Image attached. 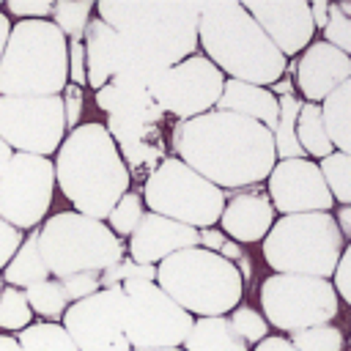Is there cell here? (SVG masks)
Segmentation results:
<instances>
[{
    "label": "cell",
    "mask_w": 351,
    "mask_h": 351,
    "mask_svg": "<svg viewBox=\"0 0 351 351\" xmlns=\"http://www.w3.org/2000/svg\"><path fill=\"white\" fill-rule=\"evenodd\" d=\"M170 143L176 159L222 192L266 181L277 162L271 132L263 123L222 110L178 121Z\"/></svg>",
    "instance_id": "obj_1"
},
{
    "label": "cell",
    "mask_w": 351,
    "mask_h": 351,
    "mask_svg": "<svg viewBox=\"0 0 351 351\" xmlns=\"http://www.w3.org/2000/svg\"><path fill=\"white\" fill-rule=\"evenodd\" d=\"M96 16L118 33V74L156 80L197 49L200 3L99 0Z\"/></svg>",
    "instance_id": "obj_2"
},
{
    "label": "cell",
    "mask_w": 351,
    "mask_h": 351,
    "mask_svg": "<svg viewBox=\"0 0 351 351\" xmlns=\"http://www.w3.org/2000/svg\"><path fill=\"white\" fill-rule=\"evenodd\" d=\"M55 186L74 206L71 211L104 222L112 206L129 192L126 170L110 132L99 121L74 126L55 151Z\"/></svg>",
    "instance_id": "obj_3"
},
{
    "label": "cell",
    "mask_w": 351,
    "mask_h": 351,
    "mask_svg": "<svg viewBox=\"0 0 351 351\" xmlns=\"http://www.w3.org/2000/svg\"><path fill=\"white\" fill-rule=\"evenodd\" d=\"M197 44L225 80H239L261 88H271L285 77L288 60L266 38L258 22L233 0L200 3Z\"/></svg>",
    "instance_id": "obj_4"
},
{
    "label": "cell",
    "mask_w": 351,
    "mask_h": 351,
    "mask_svg": "<svg viewBox=\"0 0 351 351\" xmlns=\"http://www.w3.org/2000/svg\"><path fill=\"white\" fill-rule=\"evenodd\" d=\"M69 41L49 19H16L0 58V96H60Z\"/></svg>",
    "instance_id": "obj_5"
},
{
    "label": "cell",
    "mask_w": 351,
    "mask_h": 351,
    "mask_svg": "<svg viewBox=\"0 0 351 351\" xmlns=\"http://www.w3.org/2000/svg\"><path fill=\"white\" fill-rule=\"evenodd\" d=\"M156 285L192 318L228 315L244 293L239 266L203 247L173 252L156 263Z\"/></svg>",
    "instance_id": "obj_6"
},
{
    "label": "cell",
    "mask_w": 351,
    "mask_h": 351,
    "mask_svg": "<svg viewBox=\"0 0 351 351\" xmlns=\"http://www.w3.org/2000/svg\"><path fill=\"white\" fill-rule=\"evenodd\" d=\"M263 261L271 274H304L332 280L343 255L346 239L340 236L332 211L277 217L266 233Z\"/></svg>",
    "instance_id": "obj_7"
},
{
    "label": "cell",
    "mask_w": 351,
    "mask_h": 351,
    "mask_svg": "<svg viewBox=\"0 0 351 351\" xmlns=\"http://www.w3.org/2000/svg\"><path fill=\"white\" fill-rule=\"evenodd\" d=\"M38 252L55 280L80 271L101 274L126 258L123 241L107 228V222L77 211H58L38 225Z\"/></svg>",
    "instance_id": "obj_8"
},
{
    "label": "cell",
    "mask_w": 351,
    "mask_h": 351,
    "mask_svg": "<svg viewBox=\"0 0 351 351\" xmlns=\"http://www.w3.org/2000/svg\"><path fill=\"white\" fill-rule=\"evenodd\" d=\"M143 206L195 230L214 228L225 208V192L176 156H165L143 184Z\"/></svg>",
    "instance_id": "obj_9"
},
{
    "label": "cell",
    "mask_w": 351,
    "mask_h": 351,
    "mask_svg": "<svg viewBox=\"0 0 351 351\" xmlns=\"http://www.w3.org/2000/svg\"><path fill=\"white\" fill-rule=\"evenodd\" d=\"M263 318L269 329L282 335L302 332L310 326L332 324L340 313V299L332 280L304 274H269L258 291Z\"/></svg>",
    "instance_id": "obj_10"
},
{
    "label": "cell",
    "mask_w": 351,
    "mask_h": 351,
    "mask_svg": "<svg viewBox=\"0 0 351 351\" xmlns=\"http://www.w3.org/2000/svg\"><path fill=\"white\" fill-rule=\"evenodd\" d=\"M123 335L132 351H156V348H181L192 315L181 310L156 282L134 280L123 282Z\"/></svg>",
    "instance_id": "obj_11"
},
{
    "label": "cell",
    "mask_w": 351,
    "mask_h": 351,
    "mask_svg": "<svg viewBox=\"0 0 351 351\" xmlns=\"http://www.w3.org/2000/svg\"><path fill=\"white\" fill-rule=\"evenodd\" d=\"M69 134L60 96H0V140L14 154H55Z\"/></svg>",
    "instance_id": "obj_12"
},
{
    "label": "cell",
    "mask_w": 351,
    "mask_h": 351,
    "mask_svg": "<svg viewBox=\"0 0 351 351\" xmlns=\"http://www.w3.org/2000/svg\"><path fill=\"white\" fill-rule=\"evenodd\" d=\"M55 197V165L47 156L11 154L0 176V219L16 230H36Z\"/></svg>",
    "instance_id": "obj_13"
},
{
    "label": "cell",
    "mask_w": 351,
    "mask_h": 351,
    "mask_svg": "<svg viewBox=\"0 0 351 351\" xmlns=\"http://www.w3.org/2000/svg\"><path fill=\"white\" fill-rule=\"evenodd\" d=\"M222 88H225V74L206 55L195 52L181 63L165 69L154 80L148 93L162 110V115H173L178 123L211 112L222 96Z\"/></svg>",
    "instance_id": "obj_14"
},
{
    "label": "cell",
    "mask_w": 351,
    "mask_h": 351,
    "mask_svg": "<svg viewBox=\"0 0 351 351\" xmlns=\"http://www.w3.org/2000/svg\"><path fill=\"white\" fill-rule=\"evenodd\" d=\"M60 326L77 351H132L123 335V291L101 288L66 307Z\"/></svg>",
    "instance_id": "obj_15"
},
{
    "label": "cell",
    "mask_w": 351,
    "mask_h": 351,
    "mask_svg": "<svg viewBox=\"0 0 351 351\" xmlns=\"http://www.w3.org/2000/svg\"><path fill=\"white\" fill-rule=\"evenodd\" d=\"M266 197L280 217L332 211L335 200L324 184L318 162L302 159H277L266 176Z\"/></svg>",
    "instance_id": "obj_16"
},
{
    "label": "cell",
    "mask_w": 351,
    "mask_h": 351,
    "mask_svg": "<svg viewBox=\"0 0 351 351\" xmlns=\"http://www.w3.org/2000/svg\"><path fill=\"white\" fill-rule=\"evenodd\" d=\"M241 5L285 60L296 58L315 38V25L304 0H241Z\"/></svg>",
    "instance_id": "obj_17"
},
{
    "label": "cell",
    "mask_w": 351,
    "mask_h": 351,
    "mask_svg": "<svg viewBox=\"0 0 351 351\" xmlns=\"http://www.w3.org/2000/svg\"><path fill=\"white\" fill-rule=\"evenodd\" d=\"M126 255L134 263H145V266H156L165 258H170L173 252L189 250V247H200V236L195 228L181 225L176 219L159 217L145 211L140 225L134 228V233L126 239Z\"/></svg>",
    "instance_id": "obj_18"
},
{
    "label": "cell",
    "mask_w": 351,
    "mask_h": 351,
    "mask_svg": "<svg viewBox=\"0 0 351 351\" xmlns=\"http://www.w3.org/2000/svg\"><path fill=\"white\" fill-rule=\"evenodd\" d=\"M293 69H296V88L310 104H321L332 90H337L346 80H351V58L335 49L332 44H326L324 38L302 49L296 55Z\"/></svg>",
    "instance_id": "obj_19"
},
{
    "label": "cell",
    "mask_w": 351,
    "mask_h": 351,
    "mask_svg": "<svg viewBox=\"0 0 351 351\" xmlns=\"http://www.w3.org/2000/svg\"><path fill=\"white\" fill-rule=\"evenodd\" d=\"M148 88H151V80H145V77L118 74L107 85H101L93 99H96V107L107 118H121V121H134V123H145V126H159V121L165 115L156 107V101L151 99Z\"/></svg>",
    "instance_id": "obj_20"
},
{
    "label": "cell",
    "mask_w": 351,
    "mask_h": 351,
    "mask_svg": "<svg viewBox=\"0 0 351 351\" xmlns=\"http://www.w3.org/2000/svg\"><path fill=\"white\" fill-rule=\"evenodd\" d=\"M274 219H277V211L263 192H239L230 200H225V208L219 214V228L225 239L241 247V244L263 241Z\"/></svg>",
    "instance_id": "obj_21"
},
{
    "label": "cell",
    "mask_w": 351,
    "mask_h": 351,
    "mask_svg": "<svg viewBox=\"0 0 351 351\" xmlns=\"http://www.w3.org/2000/svg\"><path fill=\"white\" fill-rule=\"evenodd\" d=\"M104 129L110 132L126 170H154L165 156H162V145H159V134L156 126H145V123H134V121H121V118H107Z\"/></svg>",
    "instance_id": "obj_22"
},
{
    "label": "cell",
    "mask_w": 351,
    "mask_h": 351,
    "mask_svg": "<svg viewBox=\"0 0 351 351\" xmlns=\"http://www.w3.org/2000/svg\"><path fill=\"white\" fill-rule=\"evenodd\" d=\"M82 47H85L88 88L99 90L118 71V33L110 25H104L99 16H93L82 36Z\"/></svg>",
    "instance_id": "obj_23"
},
{
    "label": "cell",
    "mask_w": 351,
    "mask_h": 351,
    "mask_svg": "<svg viewBox=\"0 0 351 351\" xmlns=\"http://www.w3.org/2000/svg\"><path fill=\"white\" fill-rule=\"evenodd\" d=\"M214 110L222 112H236L241 118L258 121L263 123L269 132L277 123V96L269 88L261 85H250V82H239V80H225L222 96L217 101Z\"/></svg>",
    "instance_id": "obj_24"
},
{
    "label": "cell",
    "mask_w": 351,
    "mask_h": 351,
    "mask_svg": "<svg viewBox=\"0 0 351 351\" xmlns=\"http://www.w3.org/2000/svg\"><path fill=\"white\" fill-rule=\"evenodd\" d=\"M181 348L184 351H250V346L230 326L228 315L195 318Z\"/></svg>",
    "instance_id": "obj_25"
},
{
    "label": "cell",
    "mask_w": 351,
    "mask_h": 351,
    "mask_svg": "<svg viewBox=\"0 0 351 351\" xmlns=\"http://www.w3.org/2000/svg\"><path fill=\"white\" fill-rule=\"evenodd\" d=\"M0 277H3V282L8 288H19V291H25V288H30L36 282L49 280V269H47V263H44V258L38 252V228L30 230V236L22 239L19 250L5 263Z\"/></svg>",
    "instance_id": "obj_26"
},
{
    "label": "cell",
    "mask_w": 351,
    "mask_h": 351,
    "mask_svg": "<svg viewBox=\"0 0 351 351\" xmlns=\"http://www.w3.org/2000/svg\"><path fill=\"white\" fill-rule=\"evenodd\" d=\"M321 115L335 151L351 156V80H346L321 101Z\"/></svg>",
    "instance_id": "obj_27"
},
{
    "label": "cell",
    "mask_w": 351,
    "mask_h": 351,
    "mask_svg": "<svg viewBox=\"0 0 351 351\" xmlns=\"http://www.w3.org/2000/svg\"><path fill=\"white\" fill-rule=\"evenodd\" d=\"M296 140L304 151L307 159H324L329 154H335V145L326 134V123H324V115H321V104H310V101H302L299 107V118H296Z\"/></svg>",
    "instance_id": "obj_28"
},
{
    "label": "cell",
    "mask_w": 351,
    "mask_h": 351,
    "mask_svg": "<svg viewBox=\"0 0 351 351\" xmlns=\"http://www.w3.org/2000/svg\"><path fill=\"white\" fill-rule=\"evenodd\" d=\"M302 99L296 96H277V123L271 129L274 156L277 159H302L304 151L296 140V118H299Z\"/></svg>",
    "instance_id": "obj_29"
},
{
    "label": "cell",
    "mask_w": 351,
    "mask_h": 351,
    "mask_svg": "<svg viewBox=\"0 0 351 351\" xmlns=\"http://www.w3.org/2000/svg\"><path fill=\"white\" fill-rule=\"evenodd\" d=\"M14 337L22 351H77V346L71 343L66 329L52 321H33Z\"/></svg>",
    "instance_id": "obj_30"
},
{
    "label": "cell",
    "mask_w": 351,
    "mask_h": 351,
    "mask_svg": "<svg viewBox=\"0 0 351 351\" xmlns=\"http://www.w3.org/2000/svg\"><path fill=\"white\" fill-rule=\"evenodd\" d=\"M93 8L96 3L90 0H58L52 3L49 22L66 36V41H82L88 22L93 19Z\"/></svg>",
    "instance_id": "obj_31"
},
{
    "label": "cell",
    "mask_w": 351,
    "mask_h": 351,
    "mask_svg": "<svg viewBox=\"0 0 351 351\" xmlns=\"http://www.w3.org/2000/svg\"><path fill=\"white\" fill-rule=\"evenodd\" d=\"M25 299H27L30 313H36V315H41V318H47L52 324H60V318H63V313L69 307V299L63 293V285L55 277L25 288Z\"/></svg>",
    "instance_id": "obj_32"
},
{
    "label": "cell",
    "mask_w": 351,
    "mask_h": 351,
    "mask_svg": "<svg viewBox=\"0 0 351 351\" xmlns=\"http://www.w3.org/2000/svg\"><path fill=\"white\" fill-rule=\"evenodd\" d=\"M318 170L324 176L332 200L340 206H351V156L335 151L318 162Z\"/></svg>",
    "instance_id": "obj_33"
},
{
    "label": "cell",
    "mask_w": 351,
    "mask_h": 351,
    "mask_svg": "<svg viewBox=\"0 0 351 351\" xmlns=\"http://www.w3.org/2000/svg\"><path fill=\"white\" fill-rule=\"evenodd\" d=\"M30 324H33V313L27 307L25 291L3 285V291H0V332L16 335Z\"/></svg>",
    "instance_id": "obj_34"
},
{
    "label": "cell",
    "mask_w": 351,
    "mask_h": 351,
    "mask_svg": "<svg viewBox=\"0 0 351 351\" xmlns=\"http://www.w3.org/2000/svg\"><path fill=\"white\" fill-rule=\"evenodd\" d=\"M285 337L296 351H343V346H346V337L335 324L310 326L302 332H291Z\"/></svg>",
    "instance_id": "obj_35"
},
{
    "label": "cell",
    "mask_w": 351,
    "mask_h": 351,
    "mask_svg": "<svg viewBox=\"0 0 351 351\" xmlns=\"http://www.w3.org/2000/svg\"><path fill=\"white\" fill-rule=\"evenodd\" d=\"M143 214H145V206H143V197L137 195V192H126L115 206H112V211L107 214V228L123 241V239H129L132 233H134V228L140 225V219H143Z\"/></svg>",
    "instance_id": "obj_36"
},
{
    "label": "cell",
    "mask_w": 351,
    "mask_h": 351,
    "mask_svg": "<svg viewBox=\"0 0 351 351\" xmlns=\"http://www.w3.org/2000/svg\"><path fill=\"white\" fill-rule=\"evenodd\" d=\"M228 321L230 326L236 329V335L247 343V346H258L263 337H269V324L266 318L261 315V310L255 307H247V304H239L228 313Z\"/></svg>",
    "instance_id": "obj_37"
},
{
    "label": "cell",
    "mask_w": 351,
    "mask_h": 351,
    "mask_svg": "<svg viewBox=\"0 0 351 351\" xmlns=\"http://www.w3.org/2000/svg\"><path fill=\"white\" fill-rule=\"evenodd\" d=\"M324 41L351 58V3H329V22Z\"/></svg>",
    "instance_id": "obj_38"
},
{
    "label": "cell",
    "mask_w": 351,
    "mask_h": 351,
    "mask_svg": "<svg viewBox=\"0 0 351 351\" xmlns=\"http://www.w3.org/2000/svg\"><path fill=\"white\" fill-rule=\"evenodd\" d=\"M134 280L156 282V266H145V263H134L129 258H121L118 263H112L110 269H104L99 274L101 288H121L123 282H134Z\"/></svg>",
    "instance_id": "obj_39"
},
{
    "label": "cell",
    "mask_w": 351,
    "mask_h": 351,
    "mask_svg": "<svg viewBox=\"0 0 351 351\" xmlns=\"http://www.w3.org/2000/svg\"><path fill=\"white\" fill-rule=\"evenodd\" d=\"M60 285H63V293H66L69 304L82 302V299L93 296L96 291H101V285H99V274H93V271H80V274L63 277Z\"/></svg>",
    "instance_id": "obj_40"
},
{
    "label": "cell",
    "mask_w": 351,
    "mask_h": 351,
    "mask_svg": "<svg viewBox=\"0 0 351 351\" xmlns=\"http://www.w3.org/2000/svg\"><path fill=\"white\" fill-rule=\"evenodd\" d=\"M332 285H335L337 299H343L351 307V241L343 247V255H340L337 269L332 274Z\"/></svg>",
    "instance_id": "obj_41"
},
{
    "label": "cell",
    "mask_w": 351,
    "mask_h": 351,
    "mask_svg": "<svg viewBox=\"0 0 351 351\" xmlns=\"http://www.w3.org/2000/svg\"><path fill=\"white\" fill-rule=\"evenodd\" d=\"M5 11L16 19H49L52 14V3H41V0H33V3H19V0H8L5 3Z\"/></svg>",
    "instance_id": "obj_42"
},
{
    "label": "cell",
    "mask_w": 351,
    "mask_h": 351,
    "mask_svg": "<svg viewBox=\"0 0 351 351\" xmlns=\"http://www.w3.org/2000/svg\"><path fill=\"white\" fill-rule=\"evenodd\" d=\"M69 85L85 88L88 77H85V47L82 41H69Z\"/></svg>",
    "instance_id": "obj_43"
},
{
    "label": "cell",
    "mask_w": 351,
    "mask_h": 351,
    "mask_svg": "<svg viewBox=\"0 0 351 351\" xmlns=\"http://www.w3.org/2000/svg\"><path fill=\"white\" fill-rule=\"evenodd\" d=\"M60 99H63L66 129L71 132L74 126H80V115H82V88H77V85H66V90L60 93Z\"/></svg>",
    "instance_id": "obj_44"
},
{
    "label": "cell",
    "mask_w": 351,
    "mask_h": 351,
    "mask_svg": "<svg viewBox=\"0 0 351 351\" xmlns=\"http://www.w3.org/2000/svg\"><path fill=\"white\" fill-rule=\"evenodd\" d=\"M22 230H16V228H11L8 222H3L0 219V271L5 269V263L14 258V252L19 250V244H22Z\"/></svg>",
    "instance_id": "obj_45"
},
{
    "label": "cell",
    "mask_w": 351,
    "mask_h": 351,
    "mask_svg": "<svg viewBox=\"0 0 351 351\" xmlns=\"http://www.w3.org/2000/svg\"><path fill=\"white\" fill-rule=\"evenodd\" d=\"M197 236H200V247H203V250H208V252H217V255H219L222 244L228 241V239H225V233H222V230H217V228H203V230H197Z\"/></svg>",
    "instance_id": "obj_46"
},
{
    "label": "cell",
    "mask_w": 351,
    "mask_h": 351,
    "mask_svg": "<svg viewBox=\"0 0 351 351\" xmlns=\"http://www.w3.org/2000/svg\"><path fill=\"white\" fill-rule=\"evenodd\" d=\"M250 351H296V348L288 343L285 335H269V337H263L258 346H252Z\"/></svg>",
    "instance_id": "obj_47"
},
{
    "label": "cell",
    "mask_w": 351,
    "mask_h": 351,
    "mask_svg": "<svg viewBox=\"0 0 351 351\" xmlns=\"http://www.w3.org/2000/svg\"><path fill=\"white\" fill-rule=\"evenodd\" d=\"M307 5H310V16H313L315 30H324L326 22H329V3L326 0H315V3H307Z\"/></svg>",
    "instance_id": "obj_48"
},
{
    "label": "cell",
    "mask_w": 351,
    "mask_h": 351,
    "mask_svg": "<svg viewBox=\"0 0 351 351\" xmlns=\"http://www.w3.org/2000/svg\"><path fill=\"white\" fill-rule=\"evenodd\" d=\"M332 217H335V225H337L340 236H343L346 244H348V241H351V206H340L337 214H332Z\"/></svg>",
    "instance_id": "obj_49"
},
{
    "label": "cell",
    "mask_w": 351,
    "mask_h": 351,
    "mask_svg": "<svg viewBox=\"0 0 351 351\" xmlns=\"http://www.w3.org/2000/svg\"><path fill=\"white\" fill-rule=\"evenodd\" d=\"M8 33H11V19H8V14L3 11V3H0V58H3L5 41H8Z\"/></svg>",
    "instance_id": "obj_50"
},
{
    "label": "cell",
    "mask_w": 351,
    "mask_h": 351,
    "mask_svg": "<svg viewBox=\"0 0 351 351\" xmlns=\"http://www.w3.org/2000/svg\"><path fill=\"white\" fill-rule=\"evenodd\" d=\"M0 351H22V348H19V343H16L14 335H3L0 332Z\"/></svg>",
    "instance_id": "obj_51"
},
{
    "label": "cell",
    "mask_w": 351,
    "mask_h": 351,
    "mask_svg": "<svg viewBox=\"0 0 351 351\" xmlns=\"http://www.w3.org/2000/svg\"><path fill=\"white\" fill-rule=\"evenodd\" d=\"M11 154H14V151H11V148H8V145L0 140V176H3V170L8 167V162H11Z\"/></svg>",
    "instance_id": "obj_52"
},
{
    "label": "cell",
    "mask_w": 351,
    "mask_h": 351,
    "mask_svg": "<svg viewBox=\"0 0 351 351\" xmlns=\"http://www.w3.org/2000/svg\"><path fill=\"white\" fill-rule=\"evenodd\" d=\"M156 351H184V348H156Z\"/></svg>",
    "instance_id": "obj_53"
},
{
    "label": "cell",
    "mask_w": 351,
    "mask_h": 351,
    "mask_svg": "<svg viewBox=\"0 0 351 351\" xmlns=\"http://www.w3.org/2000/svg\"><path fill=\"white\" fill-rule=\"evenodd\" d=\"M0 291H3V277H0Z\"/></svg>",
    "instance_id": "obj_54"
},
{
    "label": "cell",
    "mask_w": 351,
    "mask_h": 351,
    "mask_svg": "<svg viewBox=\"0 0 351 351\" xmlns=\"http://www.w3.org/2000/svg\"><path fill=\"white\" fill-rule=\"evenodd\" d=\"M348 343H351V340H348Z\"/></svg>",
    "instance_id": "obj_55"
}]
</instances>
